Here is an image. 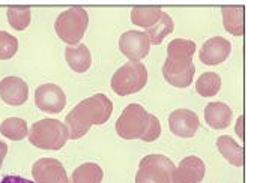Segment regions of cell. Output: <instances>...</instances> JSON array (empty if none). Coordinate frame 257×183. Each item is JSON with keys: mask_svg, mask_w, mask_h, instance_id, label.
I'll use <instances>...</instances> for the list:
<instances>
[{"mask_svg": "<svg viewBox=\"0 0 257 183\" xmlns=\"http://www.w3.org/2000/svg\"><path fill=\"white\" fill-rule=\"evenodd\" d=\"M113 113V102L104 93H96L78 102L65 119L71 140L86 135L92 125H104Z\"/></svg>", "mask_w": 257, "mask_h": 183, "instance_id": "cell-1", "label": "cell"}, {"mask_svg": "<svg viewBox=\"0 0 257 183\" xmlns=\"http://www.w3.org/2000/svg\"><path fill=\"white\" fill-rule=\"evenodd\" d=\"M196 42L191 39H173L167 47V59L163 66L164 80L173 87L185 89L193 83L196 66L193 56Z\"/></svg>", "mask_w": 257, "mask_h": 183, "instance_id": "cell-2", "label": "cell"}, {"mask_svg": "<svg viewBox=\"0 0 257 183\" xmlns=\"http://www.w3.org/2000/svg\"><path fill=\"white\" fill-rule=\"evenodd\" d=\"M116 132L123 140L152 143L161 135V123L140 104H130L116 122Z\"/></svg>", "mask_w": 257, "mask_h": 183, "instance_id": "cell-3", "label": "cell"}, {"mask_svg": "<svg viewBox=\"0 0 257 183\" xmlns=\"http://www.w3.org/2000/svg\"><path fill=\"white\" fill-rule=\"evenodd\" d=\"M69 138V131L57 119L35 122L29 131V141L41 150H60Z\"/></svg>", "mask_w": 257, "mask_h": 183, "instance_id": "cell-4", "label": "cell"}, {"mask_svg": "<svg viewBox=\"0 0 257 183\" xmlns=\"http://www.w3.org/2000/svg\"><path fill=\"white\" fill-rule=\"evenodd\" d=\"M89 24V15L84 8L72 6L59 14L54 23V30L57 36L68 44V47H75L84 36Z\"/></svg>", "mask_w": 257, "mask_h": 183, "instance_id": "cell-5", "label": "cell"}, {"mask_svg": "<svg viewBox=\"0 0 257 183\" xmlns=\"http://www.w3.org/2000/svg\"><path fill=\"white\" fill-rule=\"evenodd\" d=\"M148 83V69L142 62H128L111 77V89L119 96L140 92Z\"/></svg>", "mask_w": 257, "mask_h": 183, "instance_id": "cell-6", "label": "cell"}, {"mask_svg": "<svg viewBox=\"0 0 257 183\" xmlns=\"http://www.w3.org/2000/svg\"><path fill=\"white\" fill-rule=\"evenodd\" d=\"M175 164L164 155H148L139 164L136 183H173Z\"/></svg>", "mask_w": 257, "mask_h": 183, "instance_id": "cell-7", "label": "cell"}, {"mask_svg": "<svg viewBox=\"0 0 257 183\" xmlns=\"http://www.w3.org/2000/svg\"><path fill=\"white\" fill-rule=\"evenodd\" d=\"M119 50L131 62H140L149 54L151 41L146 32L128 30L119 38Z\"/></svg>", "mask_w": 257, "mask_h": 183, "instance_id": "cell-8", "label": "cell"}, {"mask_svg": "<svg viewBox=\"0 0 257 183\" xmlns=\"http://www.w3.org/2000/svg\"><path fill=\"white\" fill-rule=\"evenodd\" d=\"M35 104L44 113L57 114L66 105V95L57 84H41L35 90Z\"/></svg>", "mask_w": 257, "mask_h": 183, "instance_id": "cell-9", "label": "cell"}, {"mask_svg": "<svg viewBox=\"0 0 257 183\" xmlns=\"http://www.w3.org/2000/svg\"><path fill=\"white\" fill-rule=\"evenodd\" d=\"M35 183H69L65 167L54 158H41L32 167Z\"/></svg>", "mask_w": 257, "mask_h": 183, "instance_id": "cell-10", "label": "cell"}, {"mask_svg": "<svg viewBox=\"0 0 257 183\" xmlns=\"http://www.w3.org/2000/svg\"><path fill=\"white\" fill-rule=\"evenodd\" d=\"M169 126L173 135L181 138H193L200 128V120L194 111L179 108L169 116Z\"/></svg>", "mask_w": 257, "mask_h": 183, "instance_id": "cell-11", "label": "cell"}, {"mask_svg": "<svg viewBox=\"0 0 257 183\" xmlns=\"http://www.w3.org/2000/svg\"><path fill=\"white\" fill-rule=\"evenodd\" d=\"M230 53H232V44L226 38L214 36L203 44L199 57L202 63L208 66H215L226 62Z\"/></svg>", "mask_w": 257, "mask_h": 183, "instance_id": "cell-12", "label": "cell"}, {"mask_svg": "<svg viewBox=\"0 0 257 183\" xmlns=\"http://www.w3.org/2000/svg\"><path fill=\"white\" fill-rule=\"evenodd\" d=\"M206 174L205 162L197 156H187L175 168L172 174L173 183H202Z\"/></svg>", "mask_w": 257, "mask_h": 183, "instance_id": "cell-13", "label": "cell"}, {"mask_svg": "<svg viewBox=\"0 0 257 183\" xmlns=\"http://www.w3.org/2000/svg\"><path fill=\"white\" fill-rule=\"evenodd\" d=\"M29 98V86L18 77H5L0 81V99L8 105H23Z\"/></svg>", "mask_w": 257, "mask_h": 183, "instance_id": "cell-14", "label": "cell"}, {"mask_svg": "<svg viewBox=\"0 0 257 183\" xmlns=\"http://www.w3.org/2000/svg\"><path fill=\"white\" fill-rule=\"evenodd\" d=\"M232 108L224 102H209L205 108V120L212 129H226L232 123Z\"/></svg>", "mask_w": 257, "mask_h": 183, "instance_id": "cell-15", "label": "cell"}, {"mask_svg": "<svg viewBox=\"0 0 257 183\" xmlns=\"http://www.w3.org/2000/svg\"><path fill=\"white\" fill-rule=\"evenodd\" d=\"M65 59H66L69 68L78 74L86 72L92 65V54L84 44H78L75 47H66Z\"/></svg>", "mask_w": 257, "mask_h": 183, "instance_id": "cell-16", "label": "cell"}, {"mask_svg": "<svg viewBox=\"0 0 257 183\" xmlns=\"http://www.w3.org/2000/svg\"><path fill=\"white\" fill-rule=\"evenodd\" d=\"M217 147L220 153L224 156L229 164L235 167H242L244 165V147L239 146L232 137L229 135H221L217 140Z\"/></svg>", "mask_w": 257, "mask_h": 183, "instance_id": "cell-17", "label": "cell"}, {"mask_svg": "<svg viewBox=\"0 0 257 183\" xmlns=\"http://www.w3.org/2000/svg\"><path fill=\"white\" fill-rule=\"evenodd\" d=\"M244 6H224L221 9L224 29L233 36L244 35Z\"/></svg>", "mask_w": 257, "mask_h": 183, "instance_id": "cell-18", "label": "cell"}, {"mask_svg": "<svg viewBox=\"0 0 257 183\" xmlns=\"http://www.w3.org/2000/svg\"><path fill=\"white\" fill-rule=\"evenodd\" d=\"M161 14L163 9L158 6H136L131 11V21L133 24L148 30L160 21Z\"/></svg>", "mask_w": 257, "mask_h": 183, "instance_id": "cell-19", "label": "cell"}, {"mask_svg": "<svg viewBox=\"0 0 257 183\" xmlns=\"http://www.w3.org/2000/svg\"><path fill=\"white\" fill-rule=\"evenodd\" d=\"M102 177H104V171L98 164L86 162L74 170L69 183H101Z\"/></svg>", "mask_w": 257, "mask_h": 183, "instance_id": "cell-20", "label": "cell"}, {"mask_svg": "<svg viewBox=\"0 0 257 183\" xmlns=\"http://www.w3.org/2000/svg\"><path fill=\"white\" fill-rule=\"evenodd\" d=\"M0 132L3 137L12 141L24 140L29 135L27 123L24 119H20V117H8L6 120H3L0 125Z\"/></svg>", "mask_w": 257, "mask_h": 183, "instance_id": "cell-21", "label": "cell"}, {"mask_svg": "<svg viewBox=\"0 0 257 183\" xmlns=\"http://www.w3.org/2000/svg\"><path fill=\"white\" fill-rule=\"evenodd\" d=\"M221 90V77L217 72H205L196 81V92L203 98L215 96Z\"/></svg>", "mask_w": 257, "mask_h": 183, "instance_id": "cell-22", "label": "cell"}, {"mask_svg": "<svg viewBox=\"0 0 257 183\" xmlns=\"http://www.w3.org/2000/svg\"><path fill=\"white\" fill-rule=\"evenodd\" d=\"M175 29V23H173V18L167 14V12H163L161 14V18L160 21L152 26L151 29L146 30V35L149 36V41H151V45H160L164 38L167 35H170Z\"/></svg>", "mask_w": 257, "mask_h": 183, "instance_id": "cell-23", "label": "cell"}, {"mask_svg": "<svg viewBox=\"0 0 257 183\" xmlns=\"http://www.w3.org/2000/svg\"><path fill=\"white\" fill-rule=\"evenodd\" d=\"M6 15H8L9 26L18 32H23L24 29H27L32 20V12H30V8L27 6H11L8 8Z\"/></svg>", "mask_w": 257, "mask_h": 183, "instance_id": "cell-24", "label": "cell"}, {"mask_svg": "<svg viewBox=\"0 0 257 183\" xmlns=\"http://www.w3.org/2000/svg\"><path fill=\"white\" fill-rule=\"evenodd\" d=\"M18 51V39L11 33L0 30V60L12 59Z\"/></svg>", "mask_w": 257, "mask_h": 183, "instance_id": "cell-25", "label": "cell"}, {"mask_svg": "<svg viewBox=\"0 0 257 183\" xmlns=\"http://www.w3.org/2000/svg\"><path fill=\"white\" fill-rule=\"evenodd\" d=\"M0 183H35L26 177H21V176H15V174H8V176H3L0 179Z\"/></svg>", "mask_w": 257, "mask_h": 183, "instance_id": "cell-26", "label": "cell"}, {"mask_svg": "<svg viewBox=\"0 0 257 183\" xmlns=\"http://www.w3.org/2000/svg\"><path fill=\"white\" fill-rule=\"evenodd\" d=\"M236 134L241 137V140H244V116H241L236 122Z\"/></svg>", "mask_w": 257, "mask_h": 183, "instance_id": "cell-27", "label": "cell"}, {"mask_svg": "<svg viewBox=\"0 0 257 183\" xmlns=\"http://www.w3.org/2000/svg\"><path fill=\"white\" fill-rule=\"evenodd\" d=\"M6 153H8V146H6V143L0 141V168H2V165H3V161H5Z\"/></svg>", "mask_w": 257, "mask_h": 183, "instance_id": "cell-28", "label": "cell"}]
</instances>
